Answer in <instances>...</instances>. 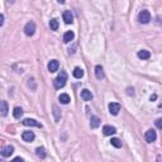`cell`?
I'll return each instance as SVG.
<instances>
[{"label": "cell", "mask_w": 162, "mask_h": 162, "mask_svg": "<svg viewBox=\"0 0 162 162\" xmlns=\"http://www.w3.org/2000/svg\"><path fill=\"white\" fill-rule=\"evenodd\" d=\"M66 81H67V74H66L65 71H61L58 76L53 80V85L56 89H62L66 85Z\"/></svg>", "instance_id": "6da1fadb"}, {"label": "cell", "mask_w": 162, "mask_h": 162, "mask_svg": "<svg viewBox=\"0 0 162 162\" xmlns=\"http://www.w3.org/2000/svg\"><path fill=\"white\" fill-rule=\"evenodd\" d=\"M138 20L142 24H147V23H150L151 20V14L148 10H142L139 14H138Z\"/></svg>", "instance_id": "7a4b0ae2"}, {"label": "cell", "mask_w": 162, "mask_h": 162, "mask_svg": "<svg viewBox=\"0 0 162 162\" xmlns=\"http://www.w3.org/2000/svg\"><path fill=\"white\" fill-rule=\"evenodd\" d=\"M36 32V23L34 22H28L24 27V33L27 36H33Z\"/></svg>", "instance_id": "3957f363"}, {"label": "cell", "mask_w": 162, "mask_h": 162, "mask_svg": "<svg viewBox=\"0 0 162 162\" xmlns=\"http://www.w3.org/2000/svg\"><path fill=\"white\" fill-rule=\"evenodd\" d=\"M23 124L27 126V127H37V128H42V124L39 122H37L36 119H24L23 120Z\"/></svg>", "instance_id": "277c9868"}, {"label": "cell", "mask_w": 162, "mask_h": 162, "mask_svg": "<svg viewBox=\"0 0 162 162\" xmlns=\"http://www.w3.org/2000/svg\"><path fill=\"white\" fill-rule=\"evenodd\" d=\"M144 138H146V141H147V142H150V143H152V142H155V141H156L157 134H156V132H155L153 129H148V131L146 132Z\"/></svg>", "instance_id": "5b68a950"}, {"label": "cell", "mask_w": 162, "mask_h": 162, "mask_svg": "<svg viewBox=\"0 0 162 162\" xmlns=\"http://www.w3.org/2000/svg\"><path fill=\"white\" fill-rule=\"evenodd\" d=\"M109 112L113 115H118V113L120 112V105L118 103H110L109 104Z\"/></svg>", "instance_id": "8992f818"}, {"label": "cell", "mask_w": 162, "mask_h": 162, "mask_svg": "<svg viewBox=\"0 0 162 162\" xmlns=\"http://www.w3.org/2000/svg\"><path fill=\"white\" fill-rule=\"evenodd\" d=\"M80 96H81V99H82V100H85V101H89V100L93 99V94H91V91H90V90L84 89V90H81Z\"/></svg>", "instance_id": "52a82bcc"}, {"label": "cell", "mask_w": 162, "mask_h": 162, "mask_svg": "<svg viewBox=\"0 0 162 162\" xmlns=\"http://www.w3.org/2000/svg\"><path fill=\"white\" fill-rule=\"evenodd\" d=\"M58 66H60V62L57 60H52V61H50V63H48V71L52 74V72H56L57 70H58Z\"/></svg>", "instance_id": "ba28073f"}, {"label": "cell", "mask_w": 162, "mask_h": 162, "mask_svg": "<svg viewBox=\"0 0 162 162\" xmlns=\"http://www.w3.org/2000/svg\"><path fill=\"white\" fill-rule=\"evenodd\" d=\"M13 152H14V147L13 146H7V147H4V148L1 150V156L3 157H10L13 155Z\"/></svg>", "instance_id": "9c48e42d"}, {"label": "cell", "mask_w": 162, "mask_h": 162, "mask_svg": "<svg viewBox=\"0 0 162 162\" xmlns=\"http://www.w3.org/2000/svg\"><path fill=\"white\" fill-rule=\"evenodd\" d=\"M34 133L31 132V131H26V132H23V134H22V138H23V141H26V142H32L33 139H34Z\"/></svg>", "instance_id": "30bf717a"}, {"label": "cell", "mask_w": 162, "mask_h": 162, "mask_svg": "<svg viewBox=\"0 0 162 162\" xmlns=\"http://www.w3.org/2000/svg\"><path fill=\"white\" fill-rule=\"evenodd\" d=\"M100 123H101V120H100V118L94 115L91 117V119H90V127L93 128V129H95V128H98L100 126Z\"/></svg>", "instance_id": "8fae6325"}, {"label": "cell", "mask_w": 162, "mask_h": 162, "mask_svg": "<svg viewBox=\"0 0 162 162\" xmlns=\"http://www.w3.org/2000/svg\"><path fill=\"white\" fill-rule=\"evenodd\" d=\"M8 103L7 101H4V100H1L0 101V115H3V117H5L7 114H8Z\"/></svg>", "instance_id": "7c38bea8"}, {"label": "cell", "mask_w": 162, "mask_h": 162, "mask_svg": "<svg viewBox=\"0 0 162 162\" xmlns=\"http://www.w3.org/2000/svg\"><path fill=\"white\" fill-rule=\"evenodd\" d=\"M62 17H63V20L66 24H71V23H72V14H71L70 10H65Z\"/></svg>", "instance_id": "4fadbf2b"}, {"label": "cell", "mask_w": 162, "mask_h": 162, "mask_svg": "<svg viewBox=\"0 0 162 162\" xmlns=\"http://www.w3.org/2000/svg\"><path fill=\"white\" fill-rule=\"evenodd\" d=\"M117 132V129L114 127H112V126H105L103 128V133L105 136H112V134H114V133Z\"/></svg>", "instance_id": "5bb4252c"}, {"label": "cell", "mask_w": 162, "mask_h": 162, "mask_svg": "<svg viewBox=\"0 0 162 162\" xmlns=\"http://www.w3.org/2000/svg\"><path fill=\"white\" fill-rule=\"evenodd\" d=\"M74 37H75V34H74V32H72V31L66 32V33H65V36H63V42H65V43H70V42L74 39Z\"/></svg>", "instance_id": "9a60e30c"}, {"label": "cell", "mask_w": 162, "mask_h": 162, "mask_svg": "<svg viewBox=\"0 0 162 162\" xmlns=\"http://www.w3.org/2000/svg\"><path fill=\"white\" fill-rule=\"evenodd\" d=\"M138 57H139L141 60H148L151 57V53H150V51H147V50H141L138 52Z\"/></svg>", "instance_id": "2e32d148"}, {"label": "cell", "mask_w": 162, "mask_h": 162, "mask_svg": "<svg viewBox=\"0 0 162 162\" xmlns=\"http://www.w3.org/2000/svg\"><path fill=\"white\" fill-rule=\"evenodd\" d=\"M95 76H96V79H99V80H101L104 77V71L100 65H98L96 67H95Z\"/></svg>", "instance_id": "e0dca14e"}, {"label": "cell", "mask_w": 162, "mask_h": 162, "mask_svg": "<svg viewBox=\"0 0 162 162\" xmlns=\"http://www.w3.org/2000/svg\"><path fill=\"white\" fill-rule=\"evenodd\" d=\"M72 74H74V77H76V79H81V77L84 76V70L80 69V67H75Z\"/></svg>", "instance_id": "ac0fdd59"}, {"label": "cell", "mask_w": 162, "mask_h": 162, "mask_svg": "<svg viewBox=\"0 0 162 162\" xmlns=\"http://www.w3.org/2000/svg\"><path fill=\"white\" fill-rule=\"evenodd\" d=\"M13 115H14V118H15V119H20V117L23 115V109H22V108H19V107L14 108V110H13Z\"/></svg>", "instance_id": "d6986e66"}, {"label": "cell", "mask_w": 162, "mask_h": 162, "mask_svg": "<svg viewBox=\"0 0 162 162\" xmlns=\"http://www.w3.org/2000/svg\"><path fill=\"white\" fill-rule=\"evenodd\" d=\"M58 100H60V101L62 103V104H69V103L71 101V99H70V96H69L67 94H61L60 96H58Z\"/></svg>", "instance_id": "ffe728a7"}, {"label": "cell", "mask_w": 162, "mask_h": 162, "mask_svg": "<svg viewBox=\"0 0 162 162\" xmlns=\"http://www.w3.org/2000/svg\"><path fill=\"white\" fill-rule=\"evenodd\" d=\"M36 153H37V156L38 157H41V158H45L46 157V150L43 148V147H38V148L36 150Z\"/></svg>", "instance_id": "44dd1931"}, {"label": "cell", "mask_w": 162, "mask_h": 162, "mask_svg": "<svg viewBox=\"0 0 162 162\" xmlns=\"http://www.w3.org/2000/svg\"><path fill=\"white\" fill-rule=\"evenodd\" d=\"M50 28H51L52 31H57V29H58V20H57V19H51Z\"/></svg>", "instance_id": "7402d4cb"}, {"label": "cell", "mask_w": 162, "mask_h": 162, "mask_svg": "<svg viewBox=\"0 0 162 162\" xmlns=\"http://www.w3.org/2000/svg\"><path fill=\"white\" fill-rule=\"evenodd\" d=\"M110 143H112V146L115 147V148H120L122 147V142H120V139H118V138H112Z\"/></svg>", "instance_id": "603a6c76"}, {"label": "cell", "mask_w": 162, "mask_h": 162, "mask_svg": "<svg viewBox=\"0 0 162 162\" xmlns=\"http://www.w3.org/2000/svg\"><path fill=\"white\" fill-rule=\"evenodd\" d=\"M53 114H55V119H56V122H58V120H60V110H58V108H57L56 105L53 107Z\"/></svg>", "instance_id": "cb8c5ba5"}, {"label": "cell", "mask_w": 162, "mask_h": 162, "mask_svg": "<svg viewBox=\"0 0 162 162\" xmlns=\"http://www.w3.org/2000/svg\"><path fill=\"white\" fill-rule=\"evenodd\" d=\"M32 85V90H36V84H34V79H29L28 80V86Z\"/></svg>", "instance_id": "d4e9b609"}, {"label": "cell", "mask_w": 162, "mask_h": 162, "mask_svg": "<svg viewBox=\"0 0 162 162\" xmlns=\"http://www.w3.org/2000/svg\"><path fill=\"white\" fill-rule=\"evenodd\" d=\"M156 127L158 128V129H161V128H162V120H161V119H157V120H156Z\"/></svg>", "instance_id": "484cf974"}, {"label": "cell", "mask_w": 162, "mask_h": 162, "mask_svg": "<svg viewBox=\"0 0 162 162\" xmlns=\"http://www.w3.org/2000/svg\"><path fill=\"white\" fill-rule=\"evenodd\" d=\"M4 24V15L3 14H0V27H1Z\"/></svg>", "instance_id": "4316f807"}, {"label": "cell", "mask_w": 162, "mask_h": 162, "mask_svg": "<svg viewBox=\"0 0 162 162\" xmlns=\"http://www.w3.org/2000/svg\"><path fill=\"white\" fill-rule=\"evenodd\" d=\"M133 94H134V93H133V89H128V95H133Z\"/></svg>", "instance_id": "83f0119b"}, {"label": "cell", "mask_w": 162, "mask_h": 162, "mask_svg": "<svg viewBox=\"0 0 162 162\" xmlns=\"http://www.w3.org/2000/svg\"><path fill=\"white\" fill-rule=\"evenodd\" d=\"M157 99V95H152V96H151V101H152V100H156Z\"/></svg>", "instance_id": "f1b7e54d"}, {"label": "cell", "mask_w": 162, "mask_h": 162, "mask_svg": "<svg viewBox=\"0 0 162 162\" xmlns=\"http://www.w3.org/2000/svg\"><path fill=\"white\" fill-rule=\"evenodd\" d=\"M14 161H23V158H20V157H17V158H14Z\"/></svg>", "instance_id": "f546056e"}, {"label": "cell", "mask_w": 162, "mask_h": 162, "mask_svg": "<svg viewBox=\"0 0 162 162\" xmlns=\"http://www.w3.org/2000/svg\"><path fill=\"white\" fill-rule=\"evenodd\" d=\"M58 3H61V4H63V3H65V0H58Z\"/></svg>", "instance_id": "4dcf8cb0"}]
</instances>
